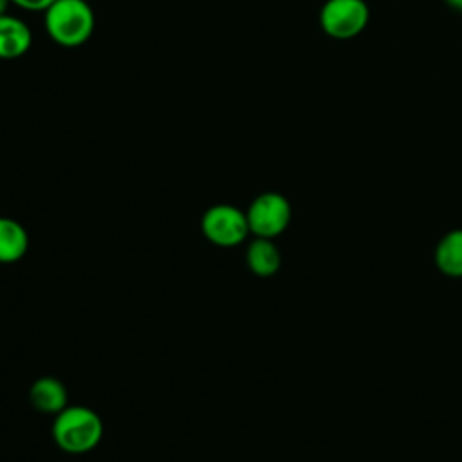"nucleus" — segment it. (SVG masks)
<instances>
[{"instance_id":"obj_1","label":"nucleus","mask_w":462,"mask_h":462,"mask_svg":"<svg viewBox=\"0 0 462 462\" xmlns=\"http://www.w3.org/2000/svg\"><path fill=\"white\" fill-rule=\"evenodd\" d=\"M43 27L54 43L76 49L92 36L96 16L87 0H54L43 11Z\"/></svg>"},{"instance_id":"obj_2","label":"nucleus","mask_w":462,"mask_h":462,"mask_svg":"<svg viewBox=\"0 0 462 462\" xmlns=\"http://www.w3.org/2000/svg\"><path fill=\"white\" fill-rule=\"evenodd\" d=\"M101 435L103 422L87 406H67L54 419L52 437L63 451L87 453L99 444Z\"/></svg>"},{"instance_id":"obj_3","label":"nucleus","mask_w":462,"mask_h":462,"mask_svg":"<svg viewBox=\"0 0 462 462\" xmlns=\"http://www.w3.org/2000/svg\"><path fill=\"white\" fill-rule=\"evenodd\" d=\"M204 236L222 247H233L247 236V215L231 204H217L206 209L200 222Z\"/></svg>"},{"instance_id":"obj_4","label":"nucleus","mask_w":462,"mask_h":462,"mask_svg":"<svg viewBox=\"0 0 462 462\" xmlns=\"http://www.w3.org/2000/svg\"><path fill=\"white\" fill-rule=\"evenodd\" d=\"M245 215L251 233L260 238H273L289 226L291 204L283 195L267 191L249 204Z\"/></svg>"},{"instance_id":"obj_5","label":"nucleus","mask_w":462,"mask_h":462,"mask_svg":"<svg viewBox=\"0 0 462 462\" xmlns=\"http://www.w3.org/2000/svg\"><path fill=\"white\" fill-rule=\"evenodd\" d=\"M368 22L365 0H327L319 13L321 29L332 38H352L359 34Z\"/></svg>"},{"instance_id":"obj_6","label":"nucleus","mask_w":462,"mask_h":462,"mask_svg":"<svg viewBox=\"0 0 462 462\" xmlns=\"http://www.w3.org/2000/svg\"><path fill=\"white\" fill-rule=\"evenodd\" d=\"M32 42L29 25L13 14L0 16V60L22 58Z\"/></svg>"},{"instance_id":"obj_7","label":"nucleus","mask_w":462,"mask_h":462,"mask_svg":"<svg viewBox=\"0 0 462 462\" xmlns=\"http://www.w3.org/2000/svg\"><path fill=\"white\" fill-rule=\"evenodd\" d=\"M29 399L42 413L58 415L63 408H67V388L56 377H40L32 383Z\"/></svg>"},{"instance_id":"obj_8","label":"nucleus","mask_w":462,"mask_h":462,"mask_svg":"<svg viewBox=\"0 0 462 462\" xmlns=\"http://www.w3.org/2000/svg\"><path fill=\"white\" fill-rule=\"evenodd\" d=\"M27 247L25 227L9 217H0V263L18 262L27 253Z\"/></svg>"},{"instance_id":"obj_9","label":"nucleus","mask_w":462,"mask_h":462,"mask_svg":"<svg viewBox=\"0 0 462 462\" xmlns=\"http://www.w3.org/2000/svg\"><path fill=\"white\" fill-rule=\"evenodd\" d=\"M247 267L258 276H271L280 269L282 256L271 238H256L249 244L245 253Z\"/></svg>"},{"instance_id":"obj_10","label":"nucleus","mask_w":462,"mask_h":462,"mask_svg":"<svg viewBox=\"0 0 462 462\" xmlns=\"http://www.w3.org/2000/svg\"><path fill=\"white\" fill-rule=\"evenodd\" d=\"M437 265L449 276H462V229L448 233L435 251Z\"/></svg>"},{"instance_id":"obj_11","label":"nucleus","mask_w":462,"mask_h":462,"mask_svg":"<svg viewBox=\"0 0 462 462\" xmlns=\"http://www.w3.org/2000/svg\"><path fill=\"white\" fill-rule=\"evenodd\" d=\"M54 0H11V4L25 11H45Z\"/></svg>"},{"instance_id":"obj_12","label":"nucleus","mask_w":462,"mask_h":462,"mask_svg":"<svg viewBox=\"0 0 462 462\" xmlns=\"http://www.w3.org/2000/svg\"><path fill=\"white\" fill-rule=\"evenodd\" d=\"M11 0H0V16L7 14V7H9Z\"/></svg>"},{"instance_id":"obj_13","label":"nucleus","mask_w":462,"mask_h":462,"mask_svg":"<svg viewBox=\"0 0 462 462\" xmlns=\"http://www.w3.org/2000/svg\"><path fill=\"white\" fill-rule=\"evenodd\" d=\"M453 7H457V9H462V0H448Z\"/></svg>"}]
</instances>
